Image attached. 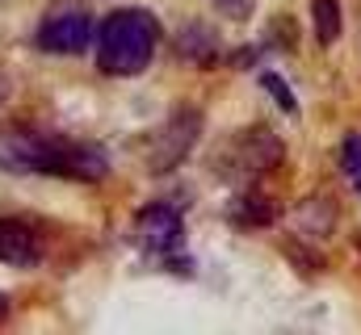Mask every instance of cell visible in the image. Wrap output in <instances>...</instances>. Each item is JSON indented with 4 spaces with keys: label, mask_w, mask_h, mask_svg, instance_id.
<instances>
[{
    "label": "cell",
    "mask_w": 361,
    "mask_h": 335,
    "mask_svg": "<svg viewBox=\"0 0 361 335\" xmlns=\"http://www.w3.org/2000/svg\"><path fill=\"white\" fill-rule=\"evenodd\" d=\"M214 8L231 21H248L252 17V0H214Z\"/></svg>",
    "instance_id": "cell-10"
},
{
    "label": "cell",
    "mask_w": 361,
    "mask_h": 335,
    "mask_svg": "<svg viewBox=\"0 0 361 335\" xmlns=\"http://www.w3.org/2000/svg\"><path fill=\"white\" fill-rule=\"evenodd\" d=\"M180 235H185V222H180V210H173V206H147L135 218V239L147 251L180 248Z\"/></svg>",
    "instance_id": "cell-5"
},
{
    "label": "cell",
    "mask_w": 361,
    "mask_h": 335,
    "mask_svg": "<svg viewBox=\"0 0 361 335\" xmlns=\"http://www.w3.org/2000/svg\"><path fill=\"white\" fill-rule=\"evenodd\" d=\"M197 134H202V118H197L193 109L173 113V118L164 122V130H160V134L152 139V147H147V164H152V172H173V168L193 151Z\"/></svg>",
    "instance_id": "cell-3"
},
{
    "label": "cell",
    "mask_w": 361,
    "mask_h": 335,
    "mask_svg": "<svg viewBox=\"0 0 361 335\" xmlns=\"http://www.w3.org/2000/svg\"><path fill=\"white\" fill-rule=\"evenodd\" d=\"M4 315H8V302H4V293H0V319H4Z\"/></svg>",
    "instance_id": "cell-11"
},
{
    "label": "cell",
    "mask_w": 361,
    "mask_h": 335,
    "mask_svg": "<svg viewBox=\"0 0 361 335\" xmlns=\"http://www.w3.org/2000/svg\"><path fill=\"white\" fill-rule=\"evenodd\" d=\"M0 101H4V84H0Z\"/></svg>",
    "instance_id": "cell-12"
},
{
    "label": "cell",
    "mask_w": 361,
    "mask_h": 335,
    "mask_svg": "<svg viewBox=\"0 0 361 335\" xmlns=\"http://www.w3.org/2000/svg\"><path fill=\"white\" fill-rule=\"evenodd\" d=\"M261 84H265V88H269L273 96H277V105H281L286 113H298V101H294V92H290V84H286V80H277V76L269 72V76H265Z\"/></svg>",
    "instance_id": "cell-9"
},
{
    "label": "cell",
    "mask_w": 361,
    "mask_h": 335,
    "mask_svg": "<svg viewBox=\"0 0 361 335\" xmlns=\"http://www.w3.org/2000/svg\"><path fill=\"white\" fill-rule=\"evenodd\" d=\"M311 21L324 46H332L341 38V0H311Z\"/></svg>",
    "instance_id": "cell-7"
},
{
    "label": "cell",
    "mask_w": 361,
    "mask_h": 335,
    "mask_svg": "<svg viewBox=\"0 0 361 335\" xmlns=\"http://www.w3.org/2000/svg\"><path fill=\"white\" fill-rule=\"evenodd\" d=\"M160 46V21L147 8H118L97 30V63L105 76H139Z\"/></svg>",
    "instance_id": "cell-2"
},
{
    "label": "cell",
    "mask_w": 361,
    "mask_h": 335,
    "mask_svg": "<svg viewBox=\"0 0 361 335\" xmlns=\"http://www.w3.org/2000/svg\"><path fill=\"white\" fill-rule=\"evenodd\" d=\"M341 168L349 176V184L361 193V134H349L345 147H341Z\"/></svg>",
    "instance_id": "cell-8"
},
{
    "label": "cell",
    "mask_w": 361,
    "mask_h": 335,
    "mask_svg": "<svg viewBox=\"0 0 361 335\" xmlns=\"http://www.w3.org/2000/svg\"><path fill=\"white\" fill-rule=\"evenodd\" d=\"M92 42V17L85 8H59L38 25V46L51 55H80Z\"/></svg>",
    "instance_id": "cell-4"
},
{
    "label": "cell",
    "mask_w": 361,
    "mask_h": 335,
    "mask_svg": "<svg viewBox=\"0 0 361 335\" xmlns=\"http://www.w3.org/2000/svg\"><path fill=\"white\" fill-rule=\"evenodd\" d=\"M0 168L4 172H51L72 180H101L109 172V160L92 143H72L47 130L8 126L0 130Z\"/></svg>",
    "instance_id": "cell-1"
},
{
    "label": "cell",
    "mask_w": 361,
    "mask_h": 335,
    "mask_svg": "<svg viewBox=\"0 0 361 335\" xmlns=\"http://www.w3.org/2000/svg\"><path fill=\"white\" fill-rule=\"evenodd\" d=\"M0 264H13V268L38 264V235L17 218H0Z\"/></svg>",
    "instance_id": "cell-6"
}]
</instances>
